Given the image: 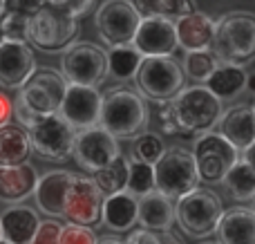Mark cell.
Returning a JSON list of instances; mask_svg holds the SVG:
<instances>
[{
  "instance_id": "obj_1",
  "label": "cell",
  "mask_w": 255,
  "mask_h": 244,
  "mask_svg": "<svg viewBox=\"0 0 255 244\" xmlns=\"http://www.w3.org/2000/svg\"><path fill=\"white\" fill-rule=\"evenodd\" d=\"M222 103L204 85L181 88L170 101L161 103V125L168 134H208L222 121Z\"/></svg>"
},
{
  "instance_id": "obj_2",
  "label": "cell",
  "mask_w": 255,
  "mask_h": 244,
  "mask_svg": "<svg viewBox=\"0 0 255 244\" xmlns=\"http://www.w3.org/2000/svg\"><path fill=\"white\" fill-rule=\"evenodd\" d=\"M213 56L220 63L240 65L255 61V13L229 11L215 20Z\"/></svg>"
},
{
  "instance_id": "obj_3",
  "label": "cell",
  "mask_w": 255,
  "mask_h": 244,
  "mask_svg": "<svg viewBox=\"0 0 255 244\" xmlns=\"http://www.w3.org/2000/svg\"><path fill=\"white\" fill-rule=\"evenodd\" d=\"M148 123V108L136 92L126 88H115L103 97L99 128L119 139L139 137Z\"/></svg>"
},
{
  "instance_id": "obj_4",
  "label": "cell",
  "mask_w": 255,
  "mask_h": 244,
  "mask_svg": "<svg viewBox=\"0 0 255 244\" xmlns=\"http://www.w3.org/2000/svg\"><path fill=\"white\" fill-rule=\"evenodd\" d=\"M224 209L217 193L211 188L197 186L195 191L186 193L175 204V222L190 238H208L215 233Z\"/></svg>"
},
{
  "instance_id": "obj_5",
  "label": "cell",
  "mask_w": 255,
  "mask_h": 244,
  "mask_svg": "<svg viewBox=\"0 0 255 244\" xmlns=\"http://www.w3.org/2000/svg\"><path fill=\"white\" fill-rule=\"evenodd\" d=\"M199 186V173L193 150L181 146L166 148L161 159L154 164V191L168 200H179Z\"/></svg>"
},
{
  "instance_id": "obj_6",
  "label": "cell",
  "mask_w": 255,
  "mask_h": 244,
  "mask_svg": "<svg viewBox=\"0 0 255 244\" xmlns=\"http://www.w3.org/2000/svg\"><path fill=\"white\" fill-rule=\"evenodd\" d=\"M76 34H79V20L63 13L52 2H45V7L34 18H29L27 40L40 52L54 54L70 47Z\"/></svg>"
},
{
  "instance_id": "obj_7",
  "label": "cell",
  "mask_w": 255,
  "mask_h": 244,
  "mask_svg": "<svg viewBox=\"0 0 255 244\" xmlns=\"http://www.w3.org/2000/svg\"><path fill=\"white\" fill-rule=\"evenodd\" d=\"M61 76L67 85H83L97 88L108 76V58L99 45L94 43H74L63 52Z\"/></svg>"
},
{
  "instance_id": "obj_8",
  "label": "cell",
  "mask_w": 255,
  "mask_h": 244,
  "mask_svg": "<svg viewBox=\"0 0 255 244\" xmlns=\"http://www.w3.org/2000/svg\"><path fill=\"white\" fill-rule=\"evenodd\" d=\"M67 83L61 72H54L52 67H40L29 76L25 85L18 90V101L36 117L58 115L63 97H65Z\"/></svg>"
},
{
  "instance_id": "obj_9",
  "label": "cell",
  "mask_w": 255,
  "mask_h": 244,
  "mask_svg": "<svg viewBox=\"0 0 255 244\" xmlns=\"http://www.w3.org/2000/svg\"><path fill=\"white\" fill-rule=\"evenodd\" d=\"M134 81L145 99L163 103L184 88V70L172 56L143 58Z\"/></svg>"
},
{
  "instance_id": "obj_10",
  "label": "cell",
  "mask_w": 255,
  "mask_h": 244,
  "mask_svg": "<svg viewBox=\"0 0 255 244\" xmlns=\"http://www.w3.org/2000/svg\"><path fill=\"white\" fill-rule=\"evenodd\" d=\"M193 157L199 173V182L206 184H222L231 173V168L240 161V152L220 132H208L195 139Z\"/></svg>"
},
{
  "instance_id": "obj_11",
  "label": "cell",
  "mask_w": 255,
  "mask_h": 244,
  "mask_svg": "<svg viewBox=\"0 0 255 244\" xmlns=\"http://www.w3.org/2000/svg\"><path fill=\"white\" fill-rule=\"evenodd\" d=\"M29 143L40 157L49 161H65L74 150L76 130L61 119L58 115L40 117L29 130H27Z\"/></svg>"
},
{
  "instance_id": "obj_12",
  "label": "cell",
  "mask_w": 255,
  "mask_h": 244,
  "mask_svg": "<svg viewBox=\"0 0 255 244\" xmlns=\"http://www.w3.org/2000/svg\"><path fill=\"white\" fill-rule=\"evenodd\" d=\"M97 29L106 45L119 47V45H132L136 29L141 25V16L132 2L126 0H108L97 9Z\"/></svg>"
},
{
  "instance_id": "obj_13",
  "label": "cell",
  "mask_w": 255,
  "mask_h": 244,
  "mask_svg": "<svg viewBox=\"0 0 255 244\" xmlns=\"http://www.w3.org/2000/svg\"><path fill=\"white\" fill-rule=\"evenodd\" d=\"M72 157L76 159V164L88 173H99V170L108 168L115 159L121 157V148L112 134H108L103 128H90L76 132L74 139V150Z\"/></svg>"
},
{
  "instance_id": "obj_14",
  "label": "cell",
  "mask_w": 255,
  "mask_h": 244,
  "mask_svg": "<svg viewBox=\"0 0 255 244\" xmlns=\"http://www.w3.org/2000/svg\"><path fill=\"white\" fill-rule=\"evenodd\" d=\"M101 106H103V94L97 88L67 85L58 117L65 123H70L76 132H81V130H90L99 125Z\"/></svg>"
},
{
  "instance_id": "obj_15",
  "label": "cell",
  "mask_w": 255,
  "mask_h": 244,
  "mask_svg": "<svg viewBox=\"0 0 255 244\" xmlns=\"http://www.w3.org/2000/svg\"><path fill=\"white\" fill-rule=\"evenodd\" d=\"M103 193L97 188L92 177L76 175L72 177L70 193L65 202V220L70 224L79 227H92L101 222V209H103Z\"/></svg>"
},
{
  "instance_id": "obj_16",
  "label": "cell",
  "mask_w": 255,
  "mask_h": 244,
  "mask_svg": "<svg viewBox=\"0 0 255 244\" xmlns=\"http://www.w3.org/2000/svg\"><path fill=\"white\" fill-rule=\"evenodd\" d=\"M132 47L143 58H159L172 56L179 45H177V29L175 22L161 16L141 18V25L132 38Z\"/></svg>"
},
{
  "instance_id": "obj_17",
  "label": "cell",
  "mask_w": 255,
  "mask_h": 244,
  "mask_svg": "<svg viewBox=\"0 0 255 244\" xmlns=\"http://www.w3.org/2000/svg\"><path fill=\"white\" fill-rule=\"evenodd\" d=\"M36 72L34 52L27 43L0 45V85L7 90H20Z\"/></svg>"
},
{
  "instance_id": "obj_18",
  "label": "cell",
  "mask_w": 255,
  "mask_h": 244,
  "mask_svg": "<svg viewBox=\"0 0 255 244\" xmlns=\"http://www.w3.org/2000/svg\"><path fill=\"white\" fill-rule=\"evenodd\" d=\"M72 177H74V173H70V170H49L43 177H38L34 200L36 206L45 215H49V220L65 218V202L67 193H70Z\"/></svg>"
},
{
  "instance_id": "obj_19",
  "label": "cell",
  "mask_w": 255,
  "mask_h": 244,
  "mask_svg": "<svg viewBox=\"0 0 255 244\" xmlns=\"http://www.w3.org/2000/svg\"><path fill=\"white\" fill-rule=\"evenodd\" d=\"M177 45L184 52H208L215 38V20L204 11H190L188 16L175 22Z\"/></svg>"
},
{
  "instance_id": "obj_20",
  "label": "cell",
  "mask_w": 255,
  "mask_h": 244,
  "mask_svg": "<svg viewBox=\"0 0 255 244\" xmlns=\"http://www.w3.org/2000/svg\"><path fill=\"white\" fill-rule=\"evenodd\" d=\"M222 137L235 148V150H247L255 141V117H253V106L251 103H240L233 106L222 115L220 121Z\"/></svg>"
},
{
  "instance_id": "obj_21",
  "label": "cell",
  "mask_w": 255,
  "mask_h": 244,
  "mask_svg": "<svg viewBox=\"0 0 255 244\" xmlns=\"http://www.w3.org/2000/svg\"><path fill=\"white\" fill-rule=\"evenodd\" d=\"M215 233L217 244H255V211L251 206L224 211Z\"/></svg>"
},
{
  "instance_id": "obj_22",
  "label": "cell",
  "mask_w": 255,
  "mask_h": 244,
  "mask_svg": "<svg viewBox=\"0 0 255 244\" xmlns=\"http://www.w3.org/2000/svg\"><path fill=\"white\" fill-rule=\"evenodd\" d=\"M36 184H38V173L31 164L0 168V202L18 206L34 195Z\"/></svg>"
},
{
  "instance_id": "obj_23",
  "label": "cell",
  "mask_w": 255,
  "mask_h": 244,
  "mask_svg": "<svg viewBox=\"0 0 255 244\" xmlns=\"http://www.w3.org/2000/svg\"><path fill=\"white\" fill-rule=\"evenodd\" d=\"M40 227L38 215L29 206H9L0 215V229H2V242L7 244H31Z\"/></svg>"
},
{
  "instance_id": "obj_24",
  "label": "cell",
  "mask_w": 255,
  "mask_h": 244,
  "mask_svg": "<svg viewBox=\"0 0 255 244\" xmlns=\"http://www.w3.org/2000/svg\"><path fill=\"white\" fill-rule=\"evenodd\" d=\"M139 204V218L136 222L141 224V229L152 233H168L175 222V204L168 197H163L161 193L152 191L148 195L136 200Z\"/></svg>"
},
{
  "instance_id": "obj_25",
  "label": "cell",
  "mask_w": 255,
  "mask_h": 244,
  "mask_svg": "<svg viewBox=\"0 0 255 244\" xmlns=\"http://www.w3.org/2000/svg\"><path fill=\"white\" fill-rule=\"evenodd\" d=\"M247 70L240 65H229V63H220L213 76L204 83V88L213 94L220 103L235 101L240 94L247 90Z\"/></svg>"
},
{
  "instance_id": "obj_26",
  "label": "cell",
  "mask_w": 255,
  "mask_h": 244,
  "mask_svg": "<svg viewBox=\"0 0 255 244\" xmlns=\"http://www.w3.org/2000/svg\"><path fill=\"white\" fill-rule=\"evenodd\" d=\"M136 218H139L136 197L128 195V193H119V195H110L103 200L101 222L110 231H117V233L130 231L136 224Z\"/></svg>"
},
{
  "instance_id": "obj_27",
  "label": "cell",
  "mask_w": 255,
  "mask_h": 244,
  "mask_svg": "<svg viewBox=\"0 0 255 244\" xmlns=\"http://www.w3.org/2000/svg\"><path fill=\"white\" fill-rule=\"evenodd\" d=\"M31 152L29 137L18 125H4L0 128V168H13V166L27 164Z\"/></svg>"
},
{
  "instance_id": "obj_28",
  "label": "cell",
  "mask_w": 255,
  "mask_h": 244,
  "mask_svg": "<svg viewBox=\"0 0 255 244\" xmlns=\"http://www.w3.org/2000/svg\"><path fill=\"white\" fill-rule=\"evenodd\" d=\"M108 58V74L115 81H130L136 76L143 56L136 52L132 45H119V47H110L106 52Z\"/></svg>"
},
{
  "instance_id": "obj_29",
  "label": "cell",
  "mask_w": 255,
  "mask_h": 244,
  "mask_svg": "<svg viewBox=\"0 0 255 244\" xmlns=\"http://www.w3.org/2000/svg\"><path fill=\"white\" fill-rule=\"evenodd\" d=\"M128 175H130V159H126L124 155L119 159H115L108 168L94 173V184L97 188L103 193V197L110 195H119V193H126L128 188Z\"/></svg>"
},
{
  "instance_id": "obj_30",
  "label": "cell",
  "mask_w": 255,
  "mask_h": 244,
  "mask_svg": "<svg viewBox=\"0 0 255 244\" xmlns=\"http://www.w3.org/2000/svg\"><path fill=\"white\" fill-rule=\"evenodd\" d=\"M224 186L233 200H238V202L253 200L255 197V170L247 161L240 159L238 164L231 168V173L226 175Z\"/></svg>"
},
{
  "instance_id": "obj_31",
  "label": "cell",
  "mask_w": 255,
  "mask_h": 244,
  "mask_svg": "<svg viewBox=\"0 0 255 244\" xmlns=\"http://www.w3.org/2000/svg\"><path fill=\"white\" fill-rule=\"evenodd\" d=\"M134 9L139 11L141 18H150V16H161L172 20V16H188L190 11H195L193 2H186V0H157V2H132Z\"/></svg>"
},
{
  "instance_id": "obj_32",
  "label": "cell",
  "mask_w": 255,
  "mask_h": 244,
  "mask_svg": "<svg viewBox=\"0 0 255 244\" xmlns=\"http://www.w3.org/2000/svg\"><path fill=\"white\" fill-rule=\"evenodd\" d=\"M152 191H154V166L130 159V175H128L126 193L139 200V197L148 195Z\"/></svg>"
},
{
  "instance_id": "obj_33",
  "label": "cell",
  "mask_w": 255,
  "mask_h": 244,
  "mask_svg": "<svg viewBox=\"0 0 255 244\" xmlns=\"http://www.w3.org/2000/svg\"><path fill=\"white\" fill-rule=\"evenodd\" d=\"M217 67H220V61L211 52H195V54H186L181 70L197 83H206Z\"/></svg>"
},
{
  "instance_id": "obj_34",
  "label": "cell",
  "mask_w": 255,
  "mask_h": 244,
  "mask_svg": "<svg viewBox=\"0 0 255 244\" xmlns=\"http://www.w3.org/2000/svg\"><path fill=\"white\" fill-rule=\"evenodd\" d=\"M166 152V146H163V139L154 132H141L139 137L134 139V159L143 161V164L154 166L161 155Z\"/></svg>"
},
{
  "instance_id": "obj_35",
  "label": "cell",
  "mask_w": 255,
  "mask_h": 244,
  "mask_svg": "<svg viewBox=\"0 0 255 244\" xmlns=\"http://www.w3.org/2000/svg\"><path fill=\"white\" fill-rule=\"evenodd\" d=\"M4 43H27V29H29V18L20 16L16 11H7L0 16Z\"/></svg>"
},
{
  "instance_id": "obj_36",
  "label": "cell",
  "mask_w": 255,
  "mask_h": 244,
  "mask_svg": "<svg viewBox=\"0 0 255 244\" xmlns=\"http://www.w3.org/2000/svg\"><path fill=\"white\" fill-rule=\"evenodd\" d=\"M97 236L90 227H79V224H63L61 244H97Z\"/></svg>"
},
{
  "instance_id": "obj_37",
  "label": "cell",
  "mask_w": 255,
  "mask_h": 244,
  "mask_svg": "<svg viewBox=\"0 0 255 244\" xmlns=\"http://www.w3.org/2000/svg\"><path fill=\"white\" fill-rule=\"evenodd\" d=\"M61 233H63L61 222H56V220H45V222H40L31 244H61Z\"/></svg>"
},
{
  "instance_id": "obj_38",
  "label": "cell",
  "mask_w": 255,
  "mask_h": 244,
  "mask_svg": "<svg viewBox=\"0 0 255 244\" xmlns=\"http://www.w3.org/2000/svg\"><path fill=\"white\" fill-rule=\"evenodd\" d=\"M52 4L56 9H61L63 13H67V16L76 18V20L92 9V2H90V0H54Z\"/></svg>"
},
{
  "instance_id": "obj_39",
  "label": "cell",
  "mask_w": 255,
  "mask_h": 244,
  "mask_svg": "<svg viewBox=\"0 0 255 244\" xmlns=\"http://www.w3.org/2000/svg\"><path fill=\"white\" fill-rule=\"evenodd\" d=\"M43 7L45 2H34V0H11V2H7V11H16L27 18H34Z\"/></svg>"
},
{
  "instance_id": "obj_40",
  "label": "cell",
  "mask_w": 255,
  "mask_h": 244,
  "mask_svg": "<svg viewBox=\"0 0 255 244\" xmlns=\"http://www.w3.org/2000/svg\"><path fill=\"white\" fill-rule=\"evenodd\" d=\"M124 242H126V244H163L161 233H152V231H145V229L132 231Z\"/></svg>"
},
{
  "instance_id": "obj_41",
  "label": "cell",
  "mask_w": 255,
  "mask_h": 244,
  "mask_svg": "<svg viewBox=\"0 0 255 244\" xmlns=\"http://www.w3.org/2000/svg\"><path fill=\"white\" fill-rule=\"evenodd\" d=\"M13 115V103L4 92H0V128L9 125V119Z\"/></svg>"
},
{
  "instance_id": "obj_42",
  "label": "cell",
  "mask_w": 255,
  "mask_h": 244,
  "mask_svg": "<svg viewBox=\"0 0 255 244\" xmlns=\"http://www.w3.org/2000/svg\"><path fill=\"white\" fill-rule=\"evenodd\" d=\"M242 161H247L249 166H251V168L255 170V141L251 143V146L247 148V150H244V155H242Z\"/></svg>"
},
{
  "instance_id": "obj_43",
  "label": "cell",
  "mask_w": 255,
  "mask_h": 244,
  "mask_svg": "<svg viewBox=\"0 0 255 244\" xmlns=\"http://www.w3.org/2000/svg\"><path fill=\"white\" fill-rule=\"evenodd\" d=\"M247 90H249V92H253V94H255V72H253V74H249V76H247Z\"/></svg>"
},
{
  "instance_id": "obj_44",
  "label": "cell",
  "mask_w": 255,
  "mask_h": 244,
  "mask_svg": "<svg viewBox=\"0 0 255 244\" xmlns=\"http://www.w3.org/2000/svg\"><path fill=\"white\" fill-rule=\"evenodd\" d=\"M97 244H126V242L119 240V238H101Z\"/></svg>"
},
{
  "instance_id": "obj_45",
  "label": "cell",
  "mask_w": 255,
  "mask_h": 244,
  "mask_svg": "<svg viewBox=\"0 0 255 244\" xmlns=\"http://www.w3.org/2000/svg\"><path fill=\"white\" fill-rule=\"evenodd\" d=\"M161 240H163V244H181V242H177L175 238L170 236V231H168V233H161Z\"/></svg>"
},
{
  "instance_id": "obj_46",
  "label": "cell",
  "mask_w": 255,
  "mask_h": 244,
  "mask_svg": "<svg viewBox=\"0 0 255 244\" xmlns=\"http://www.w3.org/2000/svg\"><path fill=\"white\" fill-rule=\"evenodd\" d=\"M4 9H7V2H4V0H0V16L4 13Z\"/></svg>"
},
{
  "instance_id": "obj_47",
  "label": "cell",
  "mask_w": 255,
  "mask_h": 244,
  "mask_svg": "<svg viewBox=\"0 0 255 244\" xmlns=\"http://www.w3.org/2000/svg\"><path fill=\"white\" fill-rule=\"evenodd\" d=\"M4 43V36H2V27H0V45Z\"/></svg>"
},
{
  "instance_id": "obj_48",
  "label": "cell",
  "mask_w": 255,
  "mask_h": 244,
  "mask_svg": "<svg viewBox=\"0 0 255 244\" xmlns=\"http://www.w3.org/2000/svg\"><path fill=\"white\" fill-rule=\"evenodd\" d=\"M0 242H2V229H0Z\"/></svg>"
},
{
  "instance_id": "obj_49",
  "label": "cell",
  "mask_w": 255,
  "mask_h": 244,
  "mask_svg": "<svg viewBox=\"0 0 255 244\" xmlns=\"http://www.w3.org/2000/svg\"><path fill=\"white\" fill-rule=\"evenodd\" d=\"M251 106H253V117H255V103H251Z\"/></svg>"
},
{
  "instance_id": "obj_50",
  "label": "cell",
  "mask_w": 255,
  "mask_h": 244,
  "mask_svg": "<svg viewBox=\"0 0 255 244\" xmlns=\"http://www.w3.org/2000/svg\"><path fill=\"white\" fill-rule=\"evenodd\" d=\"M251 202H253V211H255V197H253V200H251Z\"/></svg>"
},
{
  "instance_id": "obj_51",
  "label": "cell",
  "mask_w": 255,
  "mask_h": 244,
  "mask_svg": "<svg viewBox=\"0 0 255 244\" xmlns=\"http://www.w3.org/2000/svg\"><path fill=\"white\" fill-rule=\"evenodd\" d=\"M204 244H217V242H204Z\"/></svg>"
},
{
  "instance_id": "obj_52",
  "label": "cell",
  "mask_w": 255,
  "mask_h": 244,
  "mask_svg": "<svg viewBox=\"0 0 255 244\" xmlns=\"http://www.w3.org/2000/svg\"><path fill=\"white\" fill-rule=\"evenodd\" d=\"M0 244H7V242H0Z\"/></svg>"
}]
</instances>
